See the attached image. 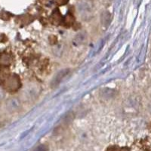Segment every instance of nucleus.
Listing matches in <instances>:
<instances>
[{"mask_svg": "<svg viewBox=\"0 0 151 151\" xmlns=\"http://www.w3.org/2000/svg\"><path fill=\"white\" fill-rule=\"evenodd\" d=\"M21 87V79L15 74L8 76L4 81V88L9 91H17Z\"/></svg>", "mask_w": 151, "mask_h": 151, "instance_id": "obj_1", "label": "nucleus"}, {"mask_svg": "<svg viewBox=\"0 0 151 151\" xmlns=\"http://www.w3.org/2000/svg\"><path fill=\"white\" fill-rule=\"evenodd\" d=\"M69 73H70V69H64V70H61L60 71H59L58 73H57L56 75L52 79V83H51V86L52 88H55L58 86L60 83V82L64 79V78L66 76H67Z\"/></svg>", "mask_w": 151, "mask_h": 151, "instance_id": "obj_2", "label": "nucleus"}, {"mask_svg": "<svg viewBox=\"0 0 151 151\" xmlns=\"http://www.w3.org/2000/svg\"><path fill=\"white\" fill-rule=\"evenodd\" d=\"M13 61V58H12V55L9 53H2L0 56V64L2 66H9Z\"/></svg>", "mask_w": 151, "mask_h": 151, "instance_id": "obj_3", "label": "nucleus"}, {"mask_svg": "<svg viewBox=\"0 0 151 151\" xmlns=\"http://www.w3.org/2000/svg\"><path fill=\"white\" fill-rule=\"evenodd\" d=\"M6 106H7V108L9 109V110H10V111H14V110H17V109L20 108L21 103L16 98H12V99H10L8 101L7 104H6Z\"/></svg>", "mask_w": 151, "mask_h": 151, "instance_id": "obj_4", "label": "nucleus"}, {"mask_svg": "<svg viewBox=\"0 0 151 151\" xmlns=\"http://www.w3.org/2000/svg\"><path fill=\"white\" fill-rule=\"evenodd\" d=\"M75 23V19L72 14H67L64 18V24H65L67 27L73 26Z\"/></svg>", "mask_w": 151, "mask_h": 151, "instance_id": "obj_5", "label": "nucleus"}, {"mask_svg": "<svg viewBox=\"0 0 151 151\" xmlns=\"http://www.w3.org/2000/svg\"><path fill=\"white\" fill-rule=\"evenodd\" d=\"M110 21H111V17H110V14H109L108 12H104L102 14L101 17V22L104 27H108L110 24Z\"/></svg>", "mask_w": 151, "mask_h": 151, "instance_id": "obj_6", "label": "nucleus"}, {"mask_svg": "<svg viewBox=\"0 0 151 151\" xmlns=\"http://www.w3.org/2000/svg\"><path fill=\"white\" fill-rule=\"evenodd\" d=\"M85 38H86V35L84 33H79L74 39L73 43L76 45H80V44H82L84 42Z\"/></svg>", "mask_w": 151, "mask_h": 151, "instance_id": "obj_7", "label": "nucleus"}, {"mask_svg": "<svg viewBox=\"0 0 151 151\" xmlns=\"http://www.w3.org/2000/svg\"><path fill=\"white\" fill-rule=\"evenodd\" d=\"M61 21V16L58 12H55L52 16V23L54 24H58Z\"/></svg>", "mask_w": 151, "mask_h": 151, "instance_id": "obj_8", "label": "nucleus"}, {"mask_svg": "<svg viewBox=\"0 0 151 151\" xmlns=\"http://www.w3.org/2000/svg\"><path fill=\"white\" fill-rule=\"evenodd\" d=\"M113 92H114V91L113 90H111L110 89V88H106V89H104L103 91V95L104 96H105L106 98H108V97H112L113 95Z\"/></svg>", "mask_w": 151, "mask_h": 151, "instance_id": "obj_9", "label": "nucleus"}, {"mask_svg": "<svg viewBox=\"0 0 151 151\" xmlns=\"http://www.w3.org/2000/svg\"><path fill=\"white\" fill-rule=\"evenodd\" d=\"M34 151H48V147L46 145L42 144V145H40L38 147H36Z\"/></svg>", "mask_w": 151, "mask_h": 151, "instance_id": "obj_10", "label": "nucleus"}, {"mask_svg": "<svg viewBox=\"0 0 151 151\" xmlns=\"http://www.w3.org/2000/svg\"><path fill=\"white\" fill-rule=\"evenodd\" d=\"M55 1H56L57 3L60 5H66L68 2V0H55Z\"/></svg>", "mask_w": 151, "mask_h": 151, "instance_id": "obj_11", "label": "nucleus"}, {"mask_svg": "<svg viewBox=\"0 0 151 151\" xmlns=\"http://www.w3.org/2000/svg\"><path fill=\"white\" fill-rule=\"evenodd\" d=\"M4 97H5V95H4L3 91H2V90H0V101L3 99Z\"/></svg>", "mask_w": 151, "mask_h": 151, "instance_id": "obj_12", "label": "nucleus"}]
</instances>
